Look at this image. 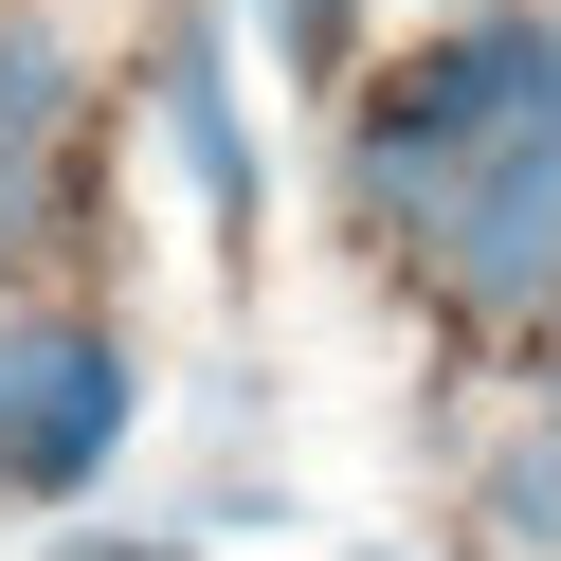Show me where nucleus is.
Listing matches in <instances>:
<instances>
[{
    "mask_svg": "<svg viewBox=\"0 0 561 561\" xmlns=\"http://www.w3.org/2000/svg\"><path fill=\"white\" fill-rule=\"evenodd\" d=\"M127 399H146V380H127L110 327H55V308L0 327V489H37V507L91 489V471L127 453Z\"/></svg>",
    "mask_w": 561,
    "mask_h": 561,
    "instance_id": "nucleus-1",
    "label": "nucleus"
},
{
    "mask_svg": "<svg viewBox=\"0 0 561 561\" xmlns=\"http://www.w3.org/2000/svg\"><path fill=\"white\" fill-rule=\"evenodd\" d=\"M435 254H453V290H489V308H507V290H561V146H543V127L453 163Z\"/></svg>",
    "mask_w": 561,
    "mask_h": 561,
    "instance_id": "nucleus-2",
    "label": "nucleus"
},
{
    "mask_svg": "<svg viewBox=\"0 0 561 561\" xmlns=\"http://www.w3.org/2000/svg\"><path fill=\"white\" fill-rule=\"evenodd\" d=\"M163 127H182V163H199V218H218V254H254V127H236L218 37H182V55H163Z\"/></svg>",
    "mask_w": 561,
    "mask_h": 561,
    "instance_id": "nucleus-3",
    "label": "nucleus"
},
{
    "mask_svg": "<svg viewBox=\"0 0 561 561\" xmlns=\"http://www.w3.org/2000/svg\"><path fill=\"white\" fill-rule=\"evenodd\" d=\"M489 543H525V561H561V435L489 471Z\"/></svg>",
    "mask_w": 561,
    "mask_h": 561,
    "instance_id": "nucleus-4",
    "label": "nucleus"
},
{
    "mask_svg": "<svg viewBox=\"0 0 561 561\" xmlns=\"http://www.w3.org/2000/svg\"><path fill=\"white\" fill-rule=\"evenodd\" d=\"M91 561H182V543H127V525H91Z\"/></svg>",
    "mask_w": 561,
    "mask_h": 561,
    "instance_id": "nucleus-5",
    "label": "nucleus"
},
{
    "mask_svg": "<svg viewBox=\"0 0 561 561\" xmlns=\"http://www.w3.org/2000/svg\"><path fill=\"white\" fill-rule=\"evenodd\" d=\"M543 416H561V399H543Z\"/></svg>",
    "mask_w": 561,
    "mask_h": 561,
    "instance_id": "nucleus-6",
    "label": "nucleus"
}]
</instances>
